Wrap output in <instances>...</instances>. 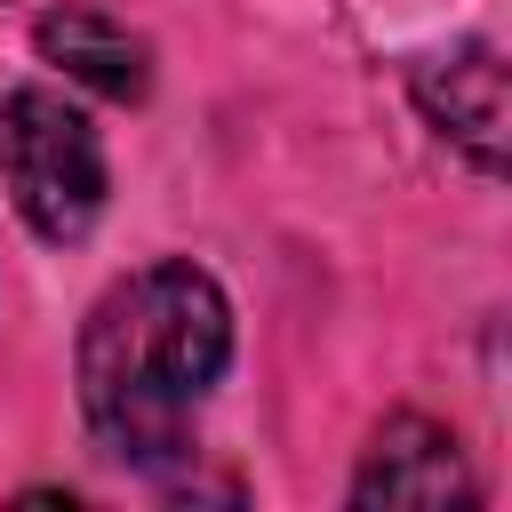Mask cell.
Listing matches in <instances>:
<instances>
[{
	"label": "cell",
	"mask_w": 512,
	"mask_h": 512,
	"mask_svg": "<svg viewBox=\"0 0 512 512\" xmlns=\"http://www.w3.org/2000/svg\"><path fill=\"white\" fill-rule=\"evenodd\" d=\"M232 360V304L192 256L120 272L80 320V416L104 456L168 472L192 456V424Z\"/></svg>",
	"instance_id": "cell-1"
},
{
	"label": "cell",
	"mask_w": 512,
	"mask_h": 512,
	"mask_svg": "<svg viewBox=\"0 0 512 512\" xmlns=\"http://www.w3.org/2000/svg\"><path fill=\"white\" fill-rule=\"evenodd\" d=\"M0 192L56 248L96 232L112 168H104V136L64 88H40V80L0 88Z\"/></svg>",
	"instance_id": "cell-2"
},
{
	"label": "cell",
	"mask_w": 512,
	"mask_h": 512,
	"mask_svg": "<svg viewBox=\"0 0 512 512\" xmlns=\"http://www.w3.org/2000/svg\"><path fill=\"white\" fill-rule=\"evenodd\" d=\"M472 496H480V480H472L456 432L432 424V416H392V424L368 440L360 472H352V504L440 512V504H472Z\"/></svg>",
	"instance_id": "cell-3"
},
{
	"label": "cell",
	"mask_w": 512,
	"mask_h": 512,
	"mask_svg": "<svg viewBox=\"0 0 512 512\" xmlns=\"http://www.w3.org/2000/svg\"><path fill=\"white\" fill-rule=\"evenodd\" d=\"M416 88V112L480 168V176H504V56L488 40H464L448 56H424L408 72Z\"/></svg>",
	"instance_id": "cell-4"
},
{
	"label": "cell",
	"mask_w": 512,
	"mask_h": 512,
	"mask_svg": "<svg viewBox=\"0 0 512 512\" xmlns=\"http://www.w3.org/2000/svg\"><path fill=\"white\" fill-rule=\"evenodd\" d=\"M32 48L64 80H80V88H96L112 104H144V88H152V48L104 8H48L32 24Z\"/></svg>",
	"instance_id": "cell-5"
}]
</instances>
